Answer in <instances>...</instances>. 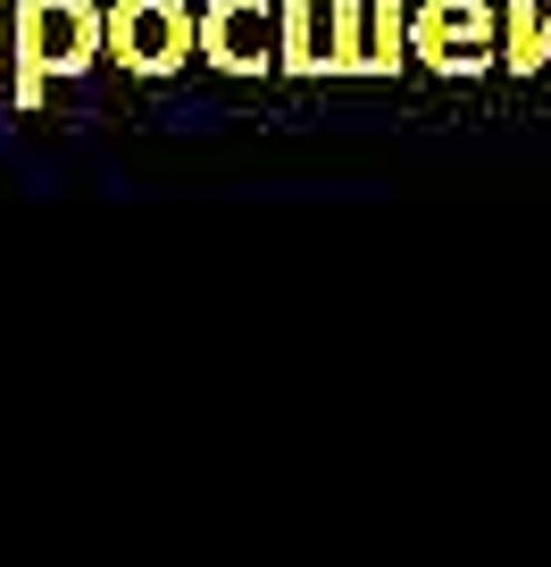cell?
<instances>
[{"instance_id":"cell-8","label":"cell","mask_w":551,"mask_h":567,"mask_svg":"<svg viewBox=\"0 0 551 567\" xmlns=\"http://www.w3.org/2000/svg\"><path fill=\"white\" fill-rule=\"evenodd\" d=\"M326 75H368V0H326Z\"/></svg>"},{"instance_id":"cell-5","label":"cell","mask_w":551,"mask_h":567,"mask_svg":"<svg viewBox=\"0 0 551 567\" xmlns=\"http://www.w3.org/2000/svg\"><path fill=\"white\" fill-rule=\"evenodd\" d=\"M276 75L326 84V0H285L276 9Z\"/></svg>"},{"instance_id":"cell-6","label":"cell","mask_w":551,"mask_h":567,"mask_svg":"<svg viewBox=\"0 0 551 567\" xmlns=\"http://www.w3.org/2000/svg\"><path fill=\"white\" fill-rule=\"evenodd\" d=\"M501 68L510 75L551 68V9L543 0H501Z\"/></svg>"},{"instance_id":"cell-3","label":"cell","mask_w":551,"mask_h":567,"mask_svg":"<svg viewBox=\"0 0 551 567\" xmlns=\"http://www.w3.org/2000/svg\"><path fill=\"white\" fill-rule=\"evenodd\" d=\"M409 59L443 84L501 68V9L493 0H418L409 9Z\"/></svg>"},{"instance_id":"cell-9","label":"cell","mask_w":551,"mask_h":567,"mask_svg":"<svg viewBox=\"0 0 551 567\" xmlns=\"http://www.w3.org/2000/svg\"><path fill=\"white\" fill-rule=\"evenodd\" d=\"M0 68H9V0H0Z\"/></svg>"},{"instance_id":"cell-4","label":"cell","mask_w":551,"mask_h":567,"mask_svg":"<svg viewBox=\"0 0 551 567\" xmlns=\"http://www.w3.org/2000/svg\"><path fill=\"white\" fill-rule=\"evenodd\" d=\"M276 9L285 0H201V68L234 75H276Z\"/></svg>"},{"instance_id":"cell-7","label":"cell","mask_w":551,"mask_h":567,"mask_svg":"<svg viewBox=\"0 0 551 567\" xmlns=\"http://www.w3.org/2000/svg\"><path fill=\"white\" fill-rule=\"evenodd\" d=\"M409 9L418 0H368V75H401L409 59Z\"/></svg>"},{"instance_id":"cell-2","label":"cell","mask_w":551,"mask_h":567,"mask_svg":"<svg viewBox=\"0 0 551 567\" xmlns=\"http://www.w3.org/2000/svg\"><path fill=\"white\" fill-rule=\"evenodd\" d=\"M201 59V9L193 0H109V68L134 84H167Z\"/></svg>"},{"instance_id":"cell-1","label":"cell","mask_w":551,"mask_h":567,"mask_svg":"<svg viewBox=\"0 0 551 567\" xmlns=\"http://www.w3.org/2000/svg\"><path fill=\"white\" fill-rule=\"evenodd\" d=\"M109 59V0H9V109L34 117L51 84Z\"/></svg>"}]
</instances>
